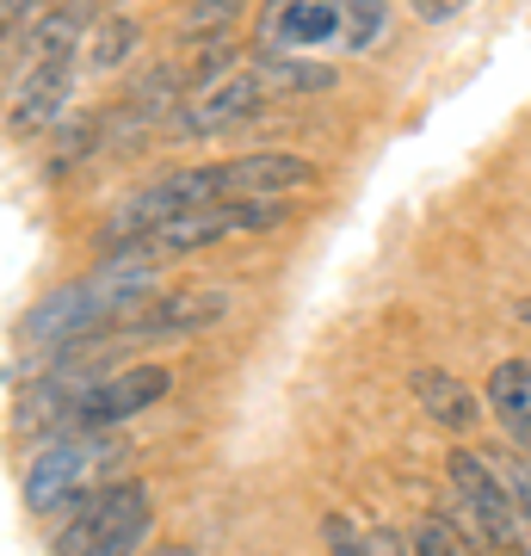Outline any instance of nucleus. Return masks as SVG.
<instances>
[{
	"mask_svg": "<svg viewBox=\"0 0 531 556\" xmlns=\"http://www.w3.org/2000/svg\"><path fill=\"white\" fill-rule=\"evenodd\" d=\"M285 223V204H192V211H179L155 229V236L142 241L137 254L149 260H174V254H198V248H211V241H229V236H254V229H278Z\"/></svg>",
	"mask_w": 531,
	"mask_h": 556,
	"instance_id": "3",
	"label": "nucleus"
},
{
	"mask_svg": "<svg viewBox=\"0 0 531 556\" xmlns=\"http://www.w3.org/2000/svg\"><path fill=\"white\" fill-rule=\"evenodd\" d=\"M0 38H7V31H0Z\"/></svg>",
	"mask_w": 531,
	"mask_h": 556,
	"instance_id": "22",
	"label": "nucleus"
},
{
	"mask_svg": "<svg viewBox=\"0 0 531 556\" xmlns=\"http://www.w3.org/2000/svg\"><path fill=\"white\" fill-rule=\"evenodd\" d=\"M229 309H236L229 285H179V291H149V303H142L137 316H124L112 334H118V346H124V340H130V346L192 340V334L223 328V321H229Z\"/></svg>",
	"mask_w": 531,
	"mask_h": 556,
	"instance_id": "2",
	"label": "nucleus"
},
{
	"mask_svg": "<svg viewBox=\"0 0 531 556\" xmlns=\"http://www.w3.org/2000/svg\"><path fill=\"white\" fill-rule=\"evenodd\" d=\"M241 13H248V0H186L179 20H174V31L186 43H204V38H223Z\"/></svg>",
	"mask_w": 531,
	"mask_h": 556,
	"instance_id": "13",
	"label": "nucleus"
},
{
	"mask_svg": "<svg viewBox=\"0 0 531 556\" xmlns=\"http://www.w3.org/2000/svg\"><path fill=\"white\" fill-rule=\"evenodd\" d=\"M50 7H56V0H50Z\"/></svg>",
	"mask_w": 531,
	"mask_h": 556,
	"instance_id": "21",
	"label": "nucleus"
},
{
	"mask_svg": "<svg viewBox=\"0 0 531 556\" xmlns=\"http://www.w3.org/2000/svg\"><path fill=\"white\" fill-rule=\"evenodd\" d=\"M266 105H273V93L260 87V75H254V68H236V75L211 80V87H192L167 124H174L179 137H223V130L260 118Z\"/></svg>",
	"mask_w": 531,
	"mask_h": 556,
	"instance_id": "6",
	"label": "nucleus"
},
{
	"mask_svg": "<svg viewBox=\"0 0 531 556\" xmlns=\"http://www.w3.org/2000/svg\"><path fill=\"white\" fill-rule=\"evenodd\" d=\"M482 457H489L494 482L507 489L513 514L526 519V532H531V457H526V452H482Z\"/></svg>",
	"mask_w": 531,
	"mask_h": 556,
	"instance_id": "15",
	"label": "nucleus"
},
{
	"mask_svg": "<svg viewBox=\"0 0 531 556\" xmlns=\"http://www.w3.org/2000/svg\"><path fill=\"white\" fill-rule=\"evenodd\" d=\"M149 556H192V551H174V544H167V551H149Z\"/></svg>",
	"mask_w": 531,
	"mask_h": 556,
	"instance_id": "20",
	"label": "nucleus"
},
{
	"mask_svg": "<svg viewBox=\"0 0 531 556\" xmlns=\"http://www.w3.org/2000/svg\"><path fill=\"white\" fill-rule=\"evenodd\" d=\"M174 390V371L167 365H124L112 378H93V383H75V427H124L130 415L155 408L161 396Z\"/></svg>",
	"mask_w": 531,
	"mask_h": 556,
	"instance_id": "5",
	"label": "nucleus"
},
{
	"mask_svg": "<svg viewBox=\"0 0 531 556\" xmlns=\"http://www.w3.org/2000/svg\"><path fill=\"white\" fill-rule=\"evenodd\" d=\"M513 316H519V321H526V328H531V291H526V298H519V303H513Z\"/></svg>",
	"mask_w": 531,
	"mask_h": 556,
	"instance_id": "19",
	"label": "nucleus"
},
{
	"mask_svg": "<svg viewBox=\"0 0 531 556\" xmlns=\"http://www.w3.org/2000/svg\"><path fill=\"white\" fill-rule=\"evenodd\" d=\"M408 390L420 402V415L433 420V427H445V433H476L482 427V396L457 371H445V365H420L408 378Z\"/></svg>",
	"mask_w": 531,
	"mask_h": 556,
	"instance_id": "9",
	"label": "nucleus"
},
{
	"mask_svg": "<svg viewBox=\"0 0 531 556\" xmlns=\"http://www.w3.org/2000/svg\"><path fill=\"white\" fill-rule=\"evenodd\" d=\"M137 50H142V25L130 13H99L93 31H87V68L93 75H118Z\"/></svg>",
	"mask_w": 531,
	"mask_h": 556,
	"instance_id": "12",
	"label": "nucleus"
},
{
	"mask_svg": "<svg viewBox=\"0 0 531 556\" xmlns=\"http://www.w3.org/2000/svg\"><path fill=\"white\" fill-rule=\"evenodd\" d=\"M260 87L273 100H315V93H334V68L328 62H303V56H266L254 62Z\"/></svg>",
	"mask_w": 531,
	"mask_h": 556,
	"instance_id": "11",
	"label": "nucleus"
},
{
	"mask_svg": "<svg viewBox=\"0 0 531 556\" xmlns=\"http://www.w3.org/2000/svg\"><path fill=\"white\" fill-rule=\"evenodd\" d=\"M482 408L507 427L513 452L531 457V358H501L482 383Z\"/></svg>",
	"mask_w": 531,
	"mask_h": 556,
	"instance_id": "10",
	"label": "nucleus"
},
{
	"mask_svg": "<svg viewBox=\"0 0 531 556\" xmlns=\"http://www.w3.org/2000/svg\"><path fill=\"white\" fill-rule=\"evenodd\" d=\"M75 68L80 62H31V68L13 80L7 124H13V130H43L50 118H62V112H68V93H75Z\"/></svg>",
	"mask_w": 531,
	"mask_h": 556,
	"instance_id": "8",
	"label": "nucleus"
},
{
	"mask_svg": "<svg viewBox=\"0 0 531 556\" xmlns=\"http://www.w3.org/2000/svg\"><path fill=\"white\" fill-rule=\"evenodd\" d=\"M445 482H452V495L464 501V514L476 519V532L489 538L494 551H526V519L513 514L507 489L494 482L489 457L470 452V445H457L452 457H445Z\"/></svg>",
	"mask_w": 531,
	"mask_h": 556,
	"instance_id": "4",
	"label": "nucleus"
},
{
	"mask_svg": "<svg viewBox=\"0 0 531 556\" xmlns=\"http://www.w3.org/2000/svg\"><path fill=\"white\" fill-rule=\"evenodd\" d=\"M105 457H112V439L99 427H68V433L43 439V452L25 470V507L31 514H56V507L80 501V489H93Z\"/></svg>",
	"mask_w": 531,
	"mask_h": 556,
	"instance_id": "1",
	"label": "nucleus"
},
{
	"mask_svg": "<svg viewBox=\"0 0 531 556\" xmlns=\"http://www.w3.org/2000/svg\"><path fill=\"white\" fill-rule=\"evenodd\" d=\"M408 7H414V13H420L427 25H445V20H457L470 0H408Z\"/></svg>",
	"mask_w": 531,
	"mask_h": 556,
	"instance_id": "17",
	"label": "nucleus"
},
{
	"mask_svg": "<svg viewBox=\"0 0 531 556\" xmlns=\"http://www.w3.org/2000/svg\"><path fill=\"white\" fill-rule=\"evenodd\" d=\"M340 7V38H346V50H377L383 43V31H390V0H334Z\"/></svg>",
	"mask_w": 531,
	"mask_h": 556,
	"instance_id": "14",
	"label": "nucleus"
},
{
	"mask_svg": "<svg viewBox=\"0 0 531 556\" xmlns=\"http://www.w3.org/2000/svg\"><path fill=\"white\" fill-rule=\"evenodd\" d=\"M365 556H408V538L377 526V532H365Z\"/></svg>",
	"mask_w": 531,
	"mask_h": 556,
	"instance_id": "18",
	"label": "nucleus"
},
{
	"mask_svg": "<svg viewBox=\"0 0 531 556\" xmlns=\"http://www.w3.org/2000/svg\"><path fill=\"white\" fill-rule=\"evenodd\" d=\"M408 556H470V544L457 538V526H445V519H414L408 532Z\"/></svg>",
	"mask_w": 531,
	"mask_h": 556,
	"instance_id": "16",
	"label": "nucleus"
},
{
	"mask_svg": "<svg viewBox=\"0 0 531 556\" xmlns=\"http://www.w3.org/2000/svg\"><path fill=\"white\" fill-rule=\"evenodd\" d=\"M340 38V7L334 0H266L260 7V50H309V43Z\"/></svg>",
	"mask_w": 531,
	"mask_h": 556,
	"instance_id": "7",
	"label": "nucleus"
}]
</instances>
